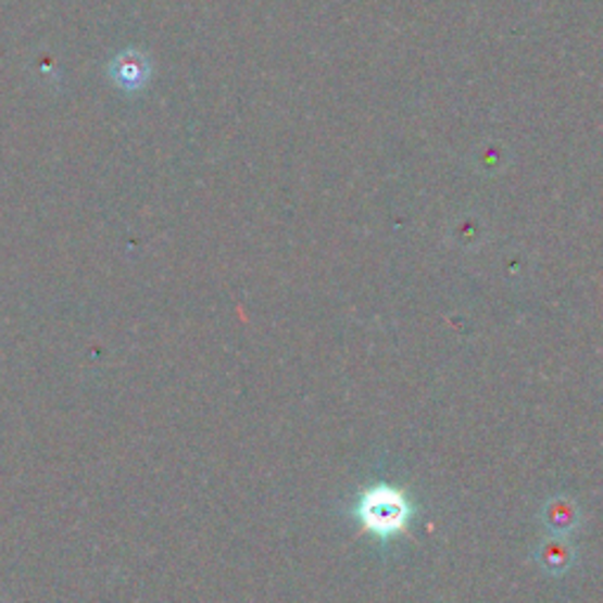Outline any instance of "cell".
I'll return each instance as SVG.
<instances>
[{"label": "cell", "instance_id": "obj_2", "mask_svg": "<svg viewBox=\"0 0 603 603\" xmlns=\"http://www.w3.org/2000/svg\"><path fill=\"white\" fill-rule=\"evenodd\" d=\"M540 522L547 528L550 536L558 538H570L582 528L585 512L580 507V502L573 495L556 493L550 495L540 507Z\"/></svg>", "mask_w": 603, "mask_h": 603}, {"label": "cell", "instance_id": "obj_3", "mask_svg": "<svg viewBox=\"0 0 603 603\" xmlns=\"http://www.w3.org/2000/svg\"><path fill=\"white\" fill-rule=\"evenodd\" d=\"M532 561L538 568L550 575V578H561L573 566L578 564V550L570 542V538H558V536H547L536 547H532Z\"/></svg>", "mask_w": 603, "mask_h": 603}, {"label": "cell", "instance_id": "obj_1", "mask_svg": "<svg viewBox=\"0 0 603 603\" xmlns=\"http://www.w3.org/2000/svg\"><path fill=\"white\" fill-rule=\"evenodd\" d=\"M349 514L370 536L389 542L409 530L417 514V504L409 490L391 483H373L359 490Z\"/></svg>", "mask_w": 603, "mask_h": 603}]
</instances>
